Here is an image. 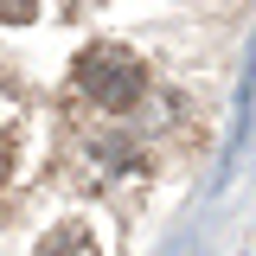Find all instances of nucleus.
<instances>
[{
	"label": "nucleus",
	"mask_w": 256,
	"mask_h": 256,
	"mask_svg": "<svg viewBox=\"0 0 256 256\" xmlns=\"http://www.w3.org/2000/svg\"><path fill=\"white\" fill-rule=\"evenodd\" d=\"M32 13H38V0H0V20H13V26H26Z\"/></svg>",
	"instance_id": "f03ea898"
},
{
	"label": "nucleus",
	"mask_w": 256,
	"mask_h": 256,
	"mask_svg": "<svg viewBox=\"0 0 256 256\" xmlns=\"http://www.w3.org/2000/svg\"><path fill=\"white\" fill-rule=\"evenodd\" d=\"M77 90L90 96L96 109H134L141 102V90H148V70H141V58L134 52H122V45H90L84 58H77Z\"/></svg>",
	"instance_id": "f257e3e1"
},
{
	"label": "nucleus",
	"mask_w": 256,
	"mask_h": 256,
	"mask_svg": "<svg viewBox=\"0 0 256 256\" xmlns=\"http://www.w3.org/2000/svg\"><path fill=\"white\" fill-rule=\"evenodd\" d=\"M6 173H13V141L0 134V186H6Z\"/></svg>",
	"instance_id": "7ed1b4c3"
}]
</instances>
